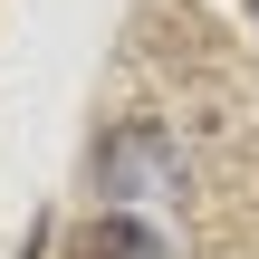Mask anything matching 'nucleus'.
Segmentation results:
<instances>
[{
  "label": "nucleus",
  "instance_id": "obj_1",
  "mask_svg": "<svg viewBox=\"0 0 259 259\" xmlns=\"http://www.w3.org/2000/svg\"><path fill=\"white\" fill-rule=\"evenodd\" d=\"M96 192L106 202H154V192H183V154L163 125H115L96 144Z\"/></svg>",
  "mask_w": 259,
  "mask_h": 259
},
{
  "label": "nucleus",
  "instance_id": "obj_2",
  "mask_svg": "<svg viewBox=\"0 0 259 259\" xmlns=\"http://www.w3.org/2000/svg\"><path fill=\"white\" fill-rule=\"evenodd\" d=\"M77 259H173L144 221H125V211H106V221H87L77 231Z\"/></svg>",
  "mask_w": 259,
  "mask_h": 259
},
{
  "label": "nucleus",
  "instance_id": "obj_3",
  "mask_svg": "<svg viewBox=\"0 0 259 259\" xmlns=\"http://www.w3.org/2000/svg\"><path fill=\"white\" fill-rule=\"evenodd\" d=\"M250 10H259V0H250Z\"/></svg>",
  "mask_w": 259,
  "mask_h": 259
}]
</instances>
